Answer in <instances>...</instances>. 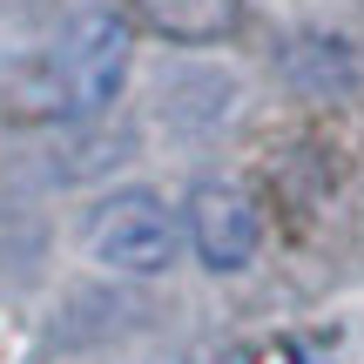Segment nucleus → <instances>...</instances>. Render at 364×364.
I'll use <instances>...</instances> for the list:
<instances>
[{
	"instance_id": "nucleus-1",
	"label": "nucleus",
	"mask_w": 364,
	"mask_h": 364,
	"mask_svg": "<svg viewBox=\"0 0 364 364\" xmlns=\"http://www.w3.org/2000/svg\"><path fill=\"white\" fill-rule=\"evenodd\" d=\"M129 81V21L108 7H88L61 27L54 48H41L34 61L14 75L7 115L14 122H81L102 115Z\"/></svg>"
},
{
	"instance_id": "nucleus-2",
	"label": "nucleus",
	"mask_w": 364,
	"mask_h": 364,
	"mask_svg": "<svg viewBox=\"0 0 364 364\" xmlns=\"http://www.w3.org/2000/svg\"><path fill=\"white\" fill-rule=\"evenodd\" d=\"M81 243L115 277H162L176 263V250H182V223L156 189H115V196H102L88 209Z\"/></svg>"
},
{
	"instance_id": "nucleus-3",
	"label": "nucleus",
	"mask_w": 364,
	"mask_h": 364,
	"mask_svg": "<svg viewBox=\"0 0 364 364\" xmlns=\"http://www.w3.org/2000/svg\"><path fill=\"white\" fill-rule=\"evenodd\" d=\"M189 243L209 270H243L263 243L257 203H250L236 182H196L189 189Z\"/></svg>"
},
{
	"instance_id": "nucleus-4",
	"label": "nucleus",
	"mask_w": 364,
	"mask_h": 364,
	"mask_svg": "<svg viewBox=\"0 0 364 364\" xmlns=\"http://www.w3.org/2000/svg\"><path fill=\"white\" fill-rule=\"evenodd\" d=\"M129 7L142 27H156L162 41H182V48L230 41L236 21H243V0H129Z\"/></svg>"
}]
</instances>
